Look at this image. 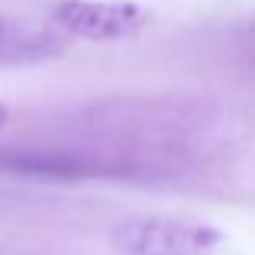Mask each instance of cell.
<instances>
[{
  "mask_svg": "<svg viewBox=\"0 0 255 255\" xmlns=\"http://www.w3.org/2000/svg\"><path fill=\"white\" fill-rule=\"evenodd\" d=\"M10 123V110H6V104H0V129Z\"/></svg>",
  "mask_w": 255,
  "mask_h": 255,
  "instance_id": "5",
  "label": "cell"
},
{
  "mask_svg": "<svg viewBox=\"0 0 255 255\" xmlns=\"http://www.w3.org/2000/svg\"><path fill=\"white\" fill-rule=\"evenodd\" d=\"M210 132L194 104H94L45 129V139L3 149L0 165L52 178H158L197 162Z\"/></svg>",
  "mask_w": 255,
  "mask_h": 255,
  "instance_id": "1",
  "label": "cell"
},
{
  "mask_svg": "<svg viewBox=\"0 0 255 255\" xmlns=\"http://www.w3.org/2000/svg\"><path fill=\"white\" fill-rule=\"evenodd\" d=\"M120 255H220L223 233L194 220L174 217H126L113 226Z\"/></svg>",
  "mask_w": 255,
  "mask_h": 255,
  "instance_id": "2",
  "label": "cell"
},
{
  "mask_svg": "<svg viewBox=\"0 0 255 255\" xmlns=\"http://www.w3.org/2000/svg\"><path fill=\"white\" fill-rule=\"evenodd\" d=\"M62 49V39L49 29H36L29 23H19L0 13V65L16 62H39Z\"/></svg>",
  "mask_w": 255,
  "mask_h": 255,
  "instance_id": "4",
  "label": "cell"
},
{
  "mask_svg": "<svg viewBox=\"0 0 255 255\" xmlns=\"http://www.w3.org/2000/svg\"><path fill=\"white\" fill-rule=\"evenodd\" d=\"M55 26L87 39H120L145 23V13L132 3H97V0H62L52 10Z\"/></svg>",
  "mask_w": 255,
  "mask_h": 255,
  "instance_id": "3",
  "label": "cell"
}]
</instances>
